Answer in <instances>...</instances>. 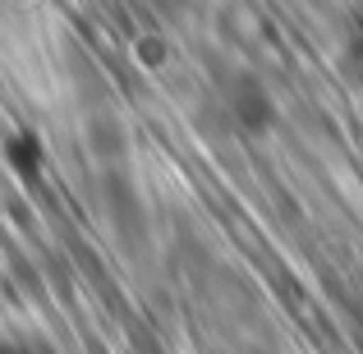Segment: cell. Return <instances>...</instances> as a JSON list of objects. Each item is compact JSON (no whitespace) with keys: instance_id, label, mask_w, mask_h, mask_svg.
Wrapping results in <instances>:
<instances>
[{"instance_id":"1","label":"cell","mask_w":363,"mask_h":354,"mask_svg":"<svg viewBox=\"0 0 363 354\" xmlns=\"http://www.w3.org/2000/svg\"><path fill=\"white\" fill-rule=\"evenodd\" d=\"M0 354H51V350L37 341H0Z\"/></svg>"}]
</instances>
